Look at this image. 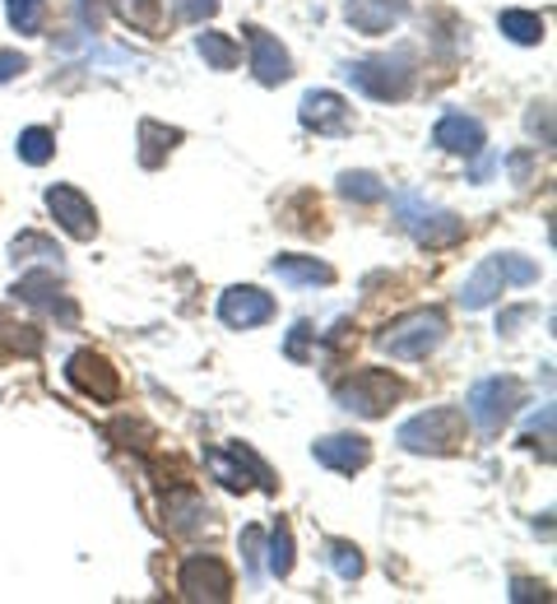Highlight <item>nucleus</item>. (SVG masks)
Returning a JSON list of instances; mask_svg holds the SVG:
<instances>
[{
	"mask_svg": "<svg viewBox=\"0 0 557 604\" xmlns=\"http://www.w3.org/2000/svg\"><path fill=\"white\" fill-rule=\"evenodd\" d=\"M270 270L284 284H330L334 280V270L326 261H316V257H274Z\"/></svg>",
	"mask_w": 557,
	"mask_h": 604,
	"instance_id": "21",
	"label": "nucleus"
},
{
	"mask_svg": "<svg viewBox=\"0 0 557 604\" xmlns=\"http://www.w3.org/2000/svg\"><path fill=\"white\" fill-rule=\"evenodd\" d=\"M0 340H5L10 354L33 358L37 349H43V330H37V326H24V321H14V317H0Z\"/></svg>",
	"mask_w": 557,
	"mask_h": 604,
	"instance_id": "26",
	"label": "nucleus"
},
{
	"mask_svg": "<svg viewBox=\"0 0 557 604\" xmlns=\"http://www.w3.org/2000/svg\"><path fill=\"white\" fill-rule=\"evenodd\" d=\"M530 317H534V307H515V311H502V321H497V330H507V335H511V330L521 326V321H530Z\"/></svg>",
	"mask_w": 557,
	"mask_h": 604,
	"instance_id": "39",
	"label": "nucleus"
},
{
	"mask_svg": "<svg viewBox=\"0 0 557 604\" xmlns=\"http://www.w3.org/2000/svg\"><path fill=\"white\" fill-rule=\"evenodd\" d=\"M172 5H177V19H186V24H201V19L218 14V0H172Z\"/></svg>",
	"mask_w": 557,
	"mask_h": 604,
	"instance_id": "34",
	"label": "nucleus"
},
{
	"mask_svg": "<svg viewBox=\"0 0 557 604\" xmlns=\"http://www.w3.org/2000/svg\"><path fill=\"white\" fill-rule=\"evenodd\" d=\"M492 261H497V270H502V280H511V284H534V280H539V265L525 261V257H515V251H507V257H492Z\"/></svg>",
	"mask_w": 557,
	"mask_h": 604,
	"instance_id": "32",
	"label": "nucleus"
},
{
	"mask_svg": "<svg viewBox=\"0 0 557 604\" xmlns=\"http://www.w3.org/2000/svg\"><path fill=\"white\" fill-rule=\"evenodd\" d=\"M103 5L107 0H79V19H84V29H103Z\"/></svg>",
	"mask_w": 557,
	"mask_h": 604,
	"instance_id": "38",
	"label": "nucleus"
},
{
	"mask_svg": "<svg viewBox=\"0 0 557 604\" xmlns=\"http://www.w3.org/2000/svg\"><path fill=\"white\" fill-rule=\"evenodd\" d=\"M544 595H548V586H544V581H534V577H515V581H511V600H515V604L544 600Z\"/></svg>",
	"mask_w": 557,
	"mask_h": 604,
	"instance_id": "37",
	"label": "nucleus"
},
{
	"mask_svg": "<svg viewBox=\"0 0 557 604\" xmlns=\"http://www.w3.org/2000/svg\"><path fill=\"white\" fill-rule=\"evenodd\" d=\"M297 116H303V126L316 130V135H344L353 126L349 103L340 99V93H330V89L303 93V107H297Z\"/></svg>",
	"mask_w": 557,
	"mask_h": 604,
	"instance_id": "12",
	"label": "nucleus"
},
{
	"mask_svg": "<svg viewBox=\"0 0 557 604\" xmlns=\"http://www.w3.org/2000/svg\"><path fill=\"white\" fill-rule=\"evenodd\" d=\"M400 396H405L400 377L382 373V367H367V373H357L353 381H344L340 391H334L340 409H349V414H363V419H382Z\"/></svg>",
	"mask_w": 557,
	"mask_h": 604,
	"instance_id": "5",
	"label": "nucleus"
},
{
	"mask_svg": "<svg viewBox=\"0 0 557 604\" xmlns=\"http://www.w3.org/2000/svg\"><path fill=\"white\" fill-rule=\"evenodd\" d=\"M14 298H24V303H37V307H47V311H61V321L75 326V303L56 294V270H43V275H24L14 284Z\"/></svg>",
	"mask_w": 557,
	"mask_h": 604,
	"instance_id": "17",
	"label": "nucleus"
},
{
	"mask_svg": "<svg viewBox=\"0 0 557 604\" xmlns=\"http://www.w3.org/2000/svg\"><path fill=\"white\" fill-rule=\"evenodd\" d=\"M525 400V386L515 381V377H484V381H474L469 386V423L479 428V433H502V423L515 414V404Z\"/></svg>",
	"mask_w": 557,
	"mask_h": 604,
	"instance_id": "4",
	"label": "nucleus"
},
{
	"mask_svg": "<svg viewBox=\"0 0 557 604\" xmlns=\"http://www.w3.org/2000/svg\"><path fill=\"white\" fill-rule=\"evenodd\" d=\"M19 159H24L29 168H43V163H52V153H56V135L47 130V126H29L24 135H19Z\"/></svg>",
	"mask_w": 557,
	"mask_h": 604,
	"instance_id": "25",
	"label": "nucleus"
},
{
	"mask_svg": "<svg viewBox=\"0 0 557 604\" xmlns=\"http://www.w3.org/2000/svg\"><path fill=\"white\" fill-rule=\"evenodd\" d=\"M43 5L47 0H5V14H10V24L19 33H43Z\"/></svg>",
	"mask_w": 557,
	"mask_h": 604,
	"instance_id": "31",
	"label": "nucleus"
},
{
	"mask_svg": "<svg viewBox=\"0 0 557 604\" xmlns=\"http://www.w3.org/2000/svg\"><path fill=\"white\" fill-rule=\"evenodd\" d=\"M288 572H293V531H288V521H278L270 531V577L284 581Z\"/></svg>",
	"mask_w": 557,
	"mask_h": 604,
	"instance_id": "29",
	"label": "nucleus"
},
{
	"mask_svg": "<svg viewBox=\"0 0 557 604\" xmlns=\"http://www.w3.org/2000/svg\"><path fill=\"white\" fill-rule=\"evenodd\" d=\"M316 335V330H311V321H297L293 326V335H288V344H284V354L293 358V363H307L311 354H307V340Z\"/></svg>",
	"mask_w": 557,
	"mask_h": 604,
	"instance_id": "35",
	"label": "nucleus"
},
{
	"mask_svg": "<svg viewBox=\"0 0 557 604\" xmlns=\"http://www.w3.org/2000/svg\"><path fill=\"white\" fill-rule=\"evenodd\" d=\"M10 257H14V265H47V270H56L61 275V247H56L52 238H43V232H19V238L10 242Z\"/></svg>",
	"mask_w": 557,
	"mask_h": 604,
	"instance_id": "19",
	"label": "nucleus"
},
{
	"mask_svg": "<svg viewBox=\"0 0 557 604\" xmlns=\"http://www.w3.org/2000/svg\"><path fill=\"white\" fill-rule=\"evenodd\" d=\"M400 224L413 232L423 247H451L465 238V219H455L451 209H436V205H423L418 196H400Z\"/></svg>",
	"mask_w": 557,
	"mask_h": 604,
	"instance_id": "7",
	"label": "nucleus"
},
{
	"mask_svg": "<svg viewBox=\"0 0 557 604\" xmlns=\"http://www.w3.org/2000/svg\"><path fill=\"white\" fill-rule=\"evenodd\" d=\"M511 172H515V178H530V159H525V153H515V159H511Z\"/></svg>",
	"mask_w": 557,
	"mask_h": 604,
	"instance_id": "40",
	"label": "nucleus"
},
{
	"mask_svg": "<svg viewBox=\"0 0 557 604\" xmlns=\"http://www.w3.org/2000/svg\"><path fill=\"white\" fill-rule=\"evenodd\" d=\"M177 140H182V130H177V126H158V122H149V116H145V122H139V163L158 168L172 153Z\"/></svg>",
	"mask_w": 557,
	"mask_h": 604,
	"instance_id": "20",
	"label": "nucleus"
},
{
	"mask_svg": "<svg viewBox=\"0 0 557 604\" xmlns=\"http://www.w3.org/2000/svg\"><path fill=\"white\" fill-rule=\"evenodd\" d=\"M205 465H209V475H214L218 483H224L228 493H247L251 483H261L265 493H274L270 465H265L261 456H255L247 442H232L228 452H218V446H214V452H205Z\"/></svg>",
	"mask_w": 557,
	"mask_h": 604,
	"instance_id": "6",
	"label": "nucleus"
},
{
	"mask_svg": "<svg viewBox=\"0 0 557 604\" xmlns=\"http://www.w3.org/2000/svg\"><path fill=\"white\" fill-rule=\"evenodd\" d=\"M432 140L442 145L446 153H465V159H474V153L484 149V126L474 122V116H465V112H446L442 122H436Z\"/></svg>",
	"mask_w": 557,
	"mask_h": 604,
	"instance_id": "15",
	"label": "nucleus"
},
{
	"mask_svg": "<svg viewBox=\"0 0 557 604\" xmlns=\"http://www.w3.org/2000/svg\"><path fill=\"white\" fill-rule=\"evenodd\" d=\"M405 14H409L405 0H349V24H353L357 33H367V37L390 33Z\"/></svg>",
	"mask_w": 557,
	"mask_h": 604,
	"instance_id": "16",
	"label": "nucleus"
},
{
	"mask_svg": "<svg viewBox=\"0 0 557 604\" xmlns=\"http://www.w3.org/2000/svg\"><path fill=\"white\" fill-rule=\"evenodd\" d=\"M502 284H507V280H502V270H497V261H484V265L465 280V288H461V307H465V311H479V307L497 303Z\"/></svg>",
	"mask_w": 557,
	"mask_h": 604,
	"instance_id": "18",
	"label": "nucleus"
},
{
	"mask_svg": "<svg viewBox=\"0 0 557 604\" xmlns=\"http://www.w3.org/2000/svg\"><path fill=\"white\" fill-rule=\"evenodd\" d=\"M261 554H265V535H261V525H247V531H242V558H247V577H251V586H255V572H261Z\"/></svg>",
	"mask_w": 557,
	"mask_h": 604,
	"instance_id": "33",
	"label": "nucleus"
},
{
	"mask_svg": "<svg viewBox=\"0 0 557 604\" xmlns=\"http://www.w3.org/2000/svg\"><path fill=\"white\" fill-rule=\"evenodd\" d=\"M177 586H182L186 600H209V604H224L232 600V572L224 558L214 554H191L177 572Z\"/></svg>",
	"mask_w": 557,
	"mask_h": 604,
	"instance_id": "8",
	"label": "nucleus"
},
{
	"mask_svg": "<svg viewBox=\"0 0 557 604\" xmlns=\"http://www.w3.org/2000/svg\"><path fill=\"white\" fill-rule=\"evenodd\" d=\"M326 554H330V568L340 572L344 581H357V577H363V554H357V544H349V539H330V544H326Z\"/></svg>",
	"mask_w": 557,
	"mask_h": 604,
	"instance_id": "30",
	"label": "nucleus"
},
{
	"mask_svg": "<svg viewBox=\"0 0 557 604\" xmlns=\"http://www.w3.org/2000/svg\"><path fill=\"white\" fill-rule=\"evenodd\" d=\"M242 33H247V43H251V70H255V80H261L265 89L284 84L288 75H293V61H288L284 43H278V37H270L265 29H255V24H247Z\"/></svg>",
	"mask_w": 557,
	"mask_h": 604,
	"instance_id": "13",
	"label": "nucleus"
},
{
	"mask_svg": "<svg viewBox=\"0 0 557 604\" xmlns=\"http://www.w3.org/2000/svg\"><path fill=\"white\" fill-rule=\"evenodd\" d=\"M163 516L172 521V531H195V525H205L209 506H205V498H201V493L177 489V493H168V502H163Z\"/></svg>",
	"mask_w": 557,
	"mask_h": 604,
	"instance_id": "22",
	"label": "nucleus"
},
{
	"mask_svg": "<svg viewBox=\"0 0 557 604\" xmlns=\"http://www.w3.org/2000/svg\"><path fill=\"white\" fill-rule=\"evenodd\" d=\"M24 70H29V56H19V52H10V47H0V84L19 80Z\"/></svg>",
	"mask_w": 557,
	"mask_h": 604,
	"instance_id": "36",
	"label": "nucleus"
},
{
	"mask_svg": "<svg viewBox=\"0 0 557 604\" xmlns=\"http://www.w3.org/2000/svg\"><path fill=\"white\" fill-rule=\"evenodd\" d=\"M497 29H502V33L511 37V43H521V47L544 43V19H539V14H530V10H502Z\"/></svg>",
	"mask_w": 557,
	"mask_h": 604,
	"instance_id": "24",
	"label": "nucleus"
},
{
	"mask_svg": "<svg viewBox=\"0 0 557 604\" xmlns=\"http://www.w3.org/2000/svg\"><path fill=\"white\" fill-rule=\"evenodd\" d=\"M195 52L205 56L209 70H232L237 66V43L228 33H201V37H195Z\"/></svg>",
	"mask_w": 557,
	"mask_h": 604,
	"instance_id": "27",
	"label": "nucleus"
},
{
	"mask_svg": "<svg viewBox=\"0 0 557 604\" xmlns=\"http://www.w3.org/2000/svg\"><path fill=\"white\" fill-rule=\"evenodd\" d=\"M218 317H224V326H232V330L265 326L274 317V298L261 294V288H251V284H237V288H228V294L218 298Z\"/></svg>",
	"mask_w": 557,
	"mask_h": 604,
	"instance_id": "11",
	"label": "nucleus"
},
{
	"mask_svg": "<svg viewBox=\"0 0 557 604\" xmlns=\"http://www.w3.org/2000/svg\"><path fill=\"white\" fill-rule=\"evenodd\" d=\"M344 80L357 93L376 99V103H400V99H409V89H413V70H409L405 56H372V61H349Z\"/></svg>",
	"mask_w": 557,
	"mask_h": 604,
	"instance_id": "3",
	"label": "nucleus"
},
{
	"mask_svg": "<svg viewBox=\"0 0 557 604\" xmlns=\"http://www.w3.org/2000/svg\"><path fill=\"white\" fill-rule=\"evenodd\" d=\"M66 377H70L84 396L103 400V404H112L116 396H122V377H116V367H112L103 354H93V349H79V354L70 358V367H66Z\"/></svg>",
	"mask_w": 557,
	"mask_h": 604,
	"instance_id": "9",
	"label": "nucleus"
},
{
	"mask_svg": "<svg viewBox=\"0 0 557 604\" xmlns=\"http://www.w3.org/2000/svg\"><path fill=\"white\" fill-rule=\"evenodd\" d=\"M47 209H52V219L61 224L70 238H79V242H89L93 232H98V214H93V205L84 201V191H75V186H47Z\"/></svg>",
	"mask_w": 557,
	"mask_h": 604,
	"instance_id": "10",
	"label": "nucleus"
},
{
	"mask_svg": "<svg viewBox=\"0 0 557 604\" xmlns=\"http://www.w3.org/2000/svg\"><path fill=\"white\" fill-rule=\"evenodd\" d=\"M340 191H344V201H357V205L386 201V186H382V178H372V172H344Z\"/></svg>",
	"mask_w": 557,
	"mask_h": 604,
	"instance_id": "28",
	"label": "nucleus"
},
{
	"mask_svg": "<svg viewBox=\"0 0 557 604\" xmlns=\"http://www.w3.org/2000/svg\"><path fill=\"white\" fill-rule=\"evenodd\" d=\"M122 19H126L130 29L149 33V37H163V29H168L163 0H122Z\"/></svg>",
	"mask_w": 557,
	"mask_h": 604,
	"instance_id": "23",
	"label": "nucleus"
},
{
	"mask_svg": "<svg viewBox=\"0 0 557 604\" xmlns=\"http://www.w3.org/2000/svg\"><path fill=\"white\" fill-rule=\"evenodd\" d=\"M446 340V317L436 307H418V311H405V317H395L382 335H376V349L400 363H418L428 358L436 344Z\"/></svg>",
	"mask_w": 557,
	"mask_h": 604,
	"instance_id": "1",
	"label": "nucleus"
},
{
	"mask_svg": "<svg viewBox=\"0 0 557 604\" xmlns=\"http://www.w3.org/2000/svg\"><path fill=\"white\" fill-rule=\"evenodd\" d=\"M311 456H316V465H326V470H334V475H357L363 465L372 460V446L363 442V437H321L311 446Z\"/></svg>",
	"mask_w": 557,
	"mask_h": 604,
	"instance_id": "14",
	"label": "nucleus"
},
{
	"mask_svg": "<svg viewBox=\"0 0 557 604\" xmlns=\"http://www.w3.org/2000/svg\"><path fill=\"white\" fill-rule=\"evenodd\" d=\"M400 446L413 456H451L455 446L465 442V414L461 409H428V414H413L409 423H400Z\"/></svg>",
	"mask_w": 557,
	"mask_h": 604,
	"instance_id": "2",
	"label": "nucleus"
}]
</instances>
